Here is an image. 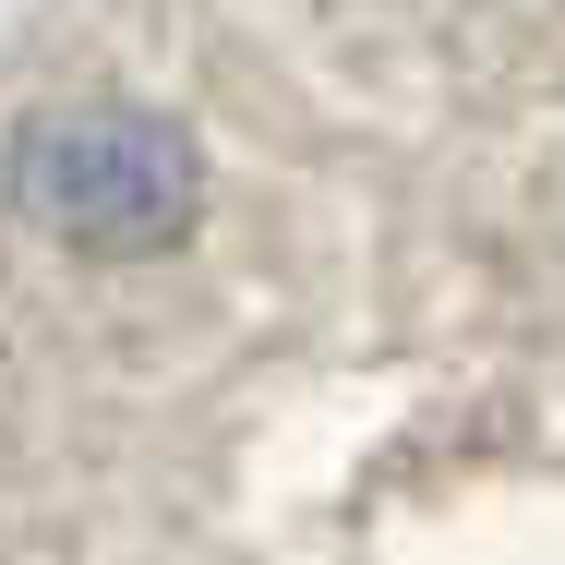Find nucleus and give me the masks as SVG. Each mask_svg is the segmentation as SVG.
I'll return each instance as SVG.
<instances>
[{
	"label": "nucleus",
	"instance_id": "f257e3e1",
	"mask_svg": "<svg viewBox=\"0 0 565 565\" xmlns=\"http://www.w3.org/2000/svg\"><path fill=\"white\" fill-rule=\"evenodd\" d=\"M12 205L73 253H169L193 228V145L157 109H36L12 132Z\"/></svg>",
	"mask_w": 565,
	"mask_h": 565
}]
</instances>
